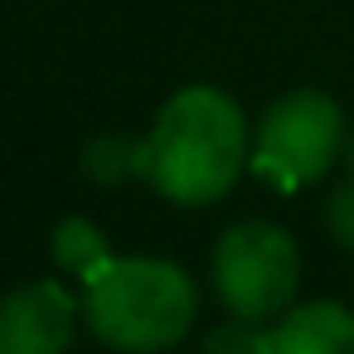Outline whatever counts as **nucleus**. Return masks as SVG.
<instances>
[{
	"label": "nucleus",
	"instance_id": "1",
	"mask_svg": "<svg viewBox=\"0 0 354 354\" xmlns=\"http://www.w3.org/2000/svg\"><path fill=\"white\" fill-rule=\"evenodd\" d=\"M252 165V127L243 107L209 83L180 88L151 136H146V180L185 209H204L223 199L238 175Z\"/></svg>",
	"mask_w": 354,
	"mask_h": 354
},
{
	"label": "nucleus",
	"instance_id": "6",
	"mask_svg": "<svg viewBox=\"0 0 354 354\" xmlns=\"http://www.w3.org/2000/svg\"><path fill=\"white\" fill-rule=\"evenodd\" d=\"M267 354H354V310L339 301L291 306L267 325Z\"/></svg>",
	"mask_w": 354,
	"mask_h": 354
},
{
	"label": "nucleus",
	"instance_id": "4",
	"mask_svg": "<svg viewBox=\"0 0 354 354\" xmlns=\"http://www.w3.org/2000/svg\"><path fill=\"white\" fill-rule=\"evenodd\" d=\"M301 286V248L286 228L267 218L233 223L214 248V291L228 315L272 325L291 310Z\"/></svg>",
	"mask_w": 354,
	"mask_h": 354
},
{
	"label": "nucleus",
	"instance_id": "5",
	"mask_svg": "<svg viewBox=\"0 0 354 354\" xmlns=\"http://www.w3.org/2000/svg\"><path fill=\"white\" fill-rule=\"evenodd\" d=\"M78 315L64 281H25L0 296V354H68Z\"/></svg>",
	"mask_w": 354,
	"mask_h": 354
},
{
	"label": "nucleus",
	"instance_id": "7",
	"mask_svg": "<svg viewBox=\"0 0 354 354\" xmlns=\"http://www.w3.org/2000/svg\"><path fill=\"white\" fill-rule=\"evenodd\" d=\"M54 262L64 272H73L78 281H88L102 262H112V248H107V233L93 223V218H64L54 228V243H49Z\"/></svg>",
	"mask_w": 354,
	"mask_h": 354
},
{
	"label": "nucleus",
	"instance_id": "2",
	"mask_svg": "<svg viewBox=\"0 0 354 354\" xmlns=\"http://www.w3.org/2000/svg\"><path fill=\"white\" fill-rule=\"evenodd\" d=\"M199 310V291L185 267L165 257H112L83 281L88 330L122 354L175 349Z\"/></svg>",
	"mask_w": 354,
	"mask_h": 354
},
{
	"label": "nucleus",
	"instance_id": "9",
	"mask_svg": "<svg viewBox=\"0 0 354 354\" xmlns=\"http://www.w3.org/2000/svg\"><path fill=\"white\" fill-rule=\"evenodd\" d=\"M204 354H267V325H252V320H228L209 335Z\"/></svg>",
	"mask_w": 354,
	"mask_h": 354
},
{
	"label": "nucleus",
	"instance_id": "8",
	"mask_svg": "<svg viewBox=\"0 0 354 354\" xmlns=\"http://www.w3.org/2000/svg\"><path fill=\"white\" fill-rule=\"evenodd\" d=\"M88 175L93 180H127V175H146V141H122V136H107V141H93L88 146Z\"/></svg>",
	"mask_w": 354,
	"mask_h": 354
},
{
	"label": "nucleus",
	"instance_id": "10",
	"mask_svg": "<svg viewBox=\"0 0 354 354\" xmlns=\"http://www.w3.org/2000/svg\"><path fill=\"white\" fill-rule=\"evenodd\" d=\"M344 165H349V185H344V189H354V136H349V146H344Z\"/></svg>",
	"mask_w": 354,
	"mask_h": 354
},
{
	"label": "nucleus",
	"instance_id": "3",
	"mask_svg": "<svg viewBox=\"0 0 354 354\" xmlns=\"http://www.w3.org/2000/svg\"><path fill=\"white\" fill-rule=\"evenodd\" d=\"M344 146H349L344 107L320 88H296L262 112L252 131V170L291 194L325 180Z\"/></svg>",
	"mask_w": 354,
	"mask_h": 354
}]
</instances>
